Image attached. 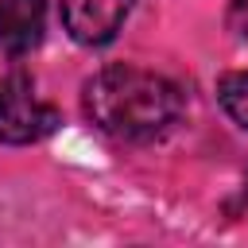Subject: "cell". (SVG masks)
Wrapping results in <instances>:
<instances>
[{"label":"cell","instance_id":"1","mask_svg":"<svg viewBox=\"0 0 248 248\" xmlns=\"http://www.w3.org/2000/svg\"><path fill=\"white\" fill-rule=\"evenodd\" d=\"M85 116L112 140L143 143L163 136L178 112L182 93L174 81L140 70V66H108L85 81Z\"/></svg>","mask_w":248,"mask_h":248},{"label":"cell","instance_id":"2","mask_svg":"<svg viewBox=\"0 0 248 248\" xmlns=\"http://www.w3.org/2000/svg\"><path fill=\"white\" fill-rule=\"evenodd\" d=\"M58 112L46 105L27 74L0 78V143H35L54 132Z\"/></svg>","mask_w":248,"mask_h":248},{"label":"cell","instance_id":"3","mask_svg":"<svg viewBox=\"0 0 248 248\" xmlns=\"http://www.w3.org/2000/svg\"><path fill=\"white\" fill-rule=\"evenodd\" d=\"M132 4L136 0H62V23L78 43L101 46L120 31Z\"/></svg>","mask_w":248,"mask_h":248},{"label":"cell","instance_id":"4","mask_svg":"<svg viewBox=\"0 0 248 248\" xmlns=\"http://www.w3.org/2000/svg\"><path fill=\"white\" fill-rule=\"evenodd\" d=\"M46 0H0V50L27 54L43 39Z\"/></svg>","mask_w":248,"mask_h":248},{"label":"cell","instance_id":"5","mask_svg":"<svg viewBox=\"0 0 248 248\" xmlns=\"http://www.w3.org/2000/svg\"><path fill=\"white\" fill-rule=\"evenodd\" d=\"M217 101H221V108L248 132V70H240V74H225L221 85H217Z\"/></svg>","mask_w":248,"mask_h":248},{"label":"cell","instance_id":"6","mask_svg":"<svg viewBox=\"0 0 248 248\" xmlns=\"http://www.w3.org/2000/svg\"><path fill=\"white\" fill-rule=\"evenodd\" d=\"M229 27L248 39V0H232L229 4Z\"/></svg>","mask_w":248,"mask_h":248},{"label":"cell","instance_id":"7","mask_svg":"<svg viewBox=\"0 0 248 248\" xmlns=\"http://www.w3.org/2000/svg\"><path fill=\"white\" fill-rule=\"evenodd\" d=\"M244 198H248V178H244Z\"/></svg>","mask_w":248,"mask_h":248}]
</instances>
